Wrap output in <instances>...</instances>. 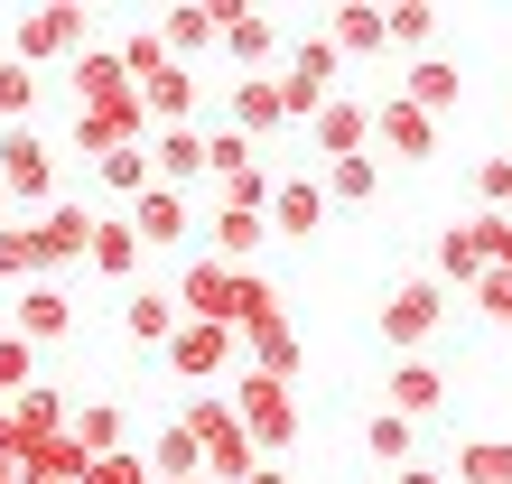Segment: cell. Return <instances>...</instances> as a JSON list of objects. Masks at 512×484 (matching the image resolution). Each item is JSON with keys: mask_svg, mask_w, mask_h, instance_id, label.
Here are the masks:
<instances>
[{"mask_svg": "<svg viewBox=\"0 0 512 484\" xmlns=\"http://www.w3.org/2000/svg\"><path fill=\"white\" fill-rule=\"evenodd\" d=\"M373 149H391V159H438V121L410 112L401 94H382L373 103Z\"/></svg>", "mask_w": 512, "mask_h": 484, "instance_id": "ffe728a7", "label": "cell"}, {"mask_svg": "<svg viewBox=\"0 0 512 484\" xmlns=\"http://www.w3.org/2000/svg\"><path fill=\"white\" fill-rule=\"evenodd\" d=\"M66 94H75V112H103V103L131 94V75H122V56H112V47L84 38V56H66Z\"/></svg>", "mask_w": 512, "mask_h": 484, "instance_id": "e0dca14e", "label": "cell"}, {"mask_svg": "<svg viewBox=\"0 0 512 484\" xmlns=\"http://www.w3.org/2000/svg\"><path fill=\"white\" fill-rule=\"evenodd\" d=\"M28 382H38V345H19L10 326H0V401H19Z\"/></svg>", "mask_w": 512, "mask_h": 484, "instance_id": "b9f144b4", "label": "cell"}, {"mask_svg": "<svg viewBox=\"0 0 512 484\" xmlns=\"http://www.w3.org/2000/svg\"><path fill=\"white\" fill-rule=\"evenodd\" d=\"M94 177H103V196L131 205V196L149 187V140H140V149H112V159H94Z\"/></svg>", "mask_w": 512, "mask_h": 484, "instance_id": "ab89813d", "label": "cell"}, {"mask_svg": "<svg viewBox=\"0 0 512 484\" xmlns=\"http://www.w3.org/2000/svg\"><path fill=\"white\" fill-rule=\"evenodd\" d=\"M112 56H122V75H131V94H140V84L159 75V66H177V56L159 47V19H140V28H122V47H112Z\"/></svg>", "mask_w": 512, "mask_h": 484, "instance_id": "836d02e7", "label": "cell"}, {"mask_svg": "<svg viewBox=\"0 0 512 484\" xmlns=\"http://www.w3.org/2000/svg\"><path fill=\"white\" fill-rule=\"evenodd\" d=\"M438 317H447V289L429 280V270H410V280L382 298V345L391 354H429L438 345Z\"/></svg>", "mask_w": 512, "mask_h": 484, "instance_id": "3957f363", "label": "cell"}, {"mask_svg": "<svg viewBox=\"0 0 512 484\" xmlns=\"http://www.w3.org/2000/svg\"><path fill=\"white\" fill-rule=\"evenodd\" d=\"M84 484H149V466H140V447H131V457H94Z\"/></svg>", "mask_w": 512, "mask_h": 484, "instance_id": "c3c4849f", "label": "cell"}, {"mask_svg": "<svg viewBox=\"0 0 512 484\" xmlns=\"http://www.w3.org/2000/svg\"><path fill=\"white\" fill-rule=\"evenodd\" d=\"M0 233H10V196H0Z\"/></svg>", "mask_w": 512, "mask_h": 484, "instance_id": "f5cc1de1", "label": "cell"}, {"mask_svg": "<svg viewBox=\"0 0 512 484\" xmlns=\"http://www.w3.org/2000/svg\"><path fill=\"white\" fill-rule=\"evenodd\" d=\"M457 484H512V438H466L457 447Z\"/></svg>", "mask_w": 512, "mask_h": 484, "instance_id": "d590c367", "label": "cell"}, {"mask_svg": "<svg viewBox=\"0 0 512 484\" xmlns=\"http://www.w3.org/2000/svg\"><path fill=\"white\" fill-rule=\"evenodd\" d=\"M168 298H177V317H187V326H233V270H224V261H205V252L177 270V289H168Z\"/></svg>", "mask_w": 512, "mask_h": 484, "instance_id": "30bf717a", "label": "cell"}, {"mask_svg": "<svg viewBox=\"0 0 512 484\" xmlns=\"http://www.w3.org/2000/svg\"><path fill=\"white\" fill-rule=\"evenodd\" d=\"M391 484H447V475H438V466H419V457H410V466H391Z\"/></svg>", "mask_w": 512, "mask_h": 484, "instance_id": "681fc988", "label": "cell"}, {"mask_svg": "<svg viewBox=\"0 0 512 484\" xmlns=\"http://www.w3.org/2000/svg\"><path fill=\"white\" fill-rule=\"evenodd\" d=\"M140 140H149V112H140V94L103 103V112H75V149H84V159H112V149H140Z\"/></svg>", "mask_w": 512, "mask_h": 484, "instance_id": "9a60e30c", "label": "cell"}, {"mask_svg": "<svg viewBox=\"0 0 512 484\" xmlns=\"http://www.w3.org/2000/svg\"><path fill=\"white\" fill-rule=\"evenodd\" d=\"M84 270H94V280H140V233H131V215H94Z\"/></svg>", "mask_w": 512, "mask_h": 484, "instance_id": "cb8c5ba5", "label": "cell"}, {"mask_svg": "<svg viewBox=\"0 0 512 484\" xmlns=\"http://www.w3.org/2000/svg\"><path fill=\"white\" fill-rule=\"evenodd\" d=\"M243 484H298V475H289V466H280V457H261V466H252V475H243Z\"/></svg>", "mask_w": 512, "mask_h": 484, "instance_id": "f907efd6", "label": "cell"}, {"mask_svg": "<svg viewBox=\"0 0 512 484\" xmlns=\"http://www.w3.org/2000/svg\"><path fill=\"white\" fill-rule=\"evenodd\" d=\"M0 484H19V466H0Z\"/></svg>", "mask_w": 512, "mask_h": 484, "instance_id": "db71d44e", "label": "cell"}, {"mask_svg": "<svg viewBox=\"0 0 512 484\" xmlns=\"http://www.w3.org/2000/svg\"><path fill=\"white\" fill-rule=\"evenodd\" d=\"M140 112H149V131H196L205 121V75L196 66H159L140 84Z\"/></svg>", "mask_w": 512, "mask_h": 484, "instance_id": "ba28073f", "label": "cell"}, {"mask_svg": "<svg viewBox=\"0 0 512 484\" xmlns=\"http://www.w3.org/2000/svg\"><path fill=\"white\" fill-rule=\"evenodd\" d=\"M336 75H345V56L326 47L317 28H308V38H289V75H280L289 94H317V103H326V94H336Z\"/></svg>", "mask_w": 512, "mask_h": 484, "instance_id": "484cf974", "label": "cell"}, {"mask_svg": "<svg viewBox=\"0 0 512 484\" xmlns=\"http://www.w3.org/2000/svg\"><path fill=\"white\" fill-rule=\"evenodd\" d=\"M475 215H512V159H475Z\"/></svg>", "mask_w": 512, "mask_h": 484, "instance_id": "60d3db41", "label": "cell"}, {"mask_svg": "<svg viewBox=\"0 0 512 484\" xmlns=\"http://www.w3.org/2000/svg\"><path fill=\"white\" fill-rule=\"evenodd\" d=\"M122 336H131V345H168V336H177V298H168V289H131V298H122Z\"/></svg>", "mask_w": 512, "mask_h": 484, "instance_id": "f1b7e54d", "label": "cell"}, {"mask_svg": "<svg viewBox=\"0 0 512 484\" xmlns=\"http://www.w3.org/2000/svg\"><path fill=\"white\" fill-rule=\"evenodd\" d=\"M0 410H10V429H19V457H28L38 438H56V429H66V391H56V382H28L19 401H0Z\"/></svg>", "mask_w": 512, "mask_h": 484, "instance_id": "d4e9b609", "label": "cell"}, {"mask_svg": "<svg viewBox=\"0 0 512 484\" xmlns=\"http://www.w3.org/2000/svg\"><path fill=\"white\" fill-rule=\"evenodd\" d=\"M243 75H270V56H280V19L270 10H224V38H215Z\"/></svg>", "mask_w": 512, "mask_h": 484, "instance_id": "603a6c76", "label": "cell"}, {"mask_svg": "<svg viewBox=\"0 0 512 484\" xmlns=\"http://www.w3.org/2000/svg\"><path fill=\"white\" fill-rule=\"evenodd\" d=\"M224 401H233V419H243L252 457H289V438H298V391H289V382H270V373H233V382H224Z\"/></svg>", "mask_w": 512, "mask_h": 484, "instance_id": "7a4b0ae2", "label": "cell"}, {"mask_svg": "<svg viewBox=\"0 0 512 484\" xmlns=\"http://www.w3.org/2000/svg\"><path fill=\"white\" fill-rule=\"evenodd\" d=\"M475 252H485V270H512V215H466Z\"/></svg>", "mask_w": 512, "mask_h": 484, "instance_id": "f6af8a7d", "label": "cell"}, {"mask_svg": "<svg viewBox=\"0 0 512 484\" xmlns=\"http://www.w3.org/2000/svg\"><path fill=\"white\" fill-rule=\"evenodd\" d=\"M196 233H215V252H205V261H224V270H252L261 242H270L261 215H224V205H215V224H196Z\"/></svg>", "mask_w": 512, "mask_h": 484, "instance_id": "4316f807", "label": "cell"}, {"mask_svg": "<svg viewBox=\"0 0 512 484\" xmlns=\"http://www.w3.org/2000/svg\"><path fill=\"white\" fill-rule=\"evenodd\" d=\"M233 168H252V140L224 131V121H205V177H233Z\"/></svg>", "mask_w": 512, "mask_h": 484, "instance_id": "7bdbcfd3", "label": "cell"}, {"mask_svg": "<svg viewBox=\"0 0 512 484\" xmlns=\"http://www.w3.org/2000/svg\"><path fill=\"white\" fill-rule=\"evenodd\" d=\"M0 196L10 205H56V140L38 131V121L0 131Z\"/></svg>", "mask_w": 512, "mask_h": 484, "instance_id": "277c9868", "label": "cell"}, {"mask_svg": "<svg viewBox=\"0 0 512 484\" xmlns=\"http://www.w3.org/2000/svg\"><path fill=\"white\" fill-rule=\"evenodd\" d=\"M140 466H149V475H205V457H196V438L177 429V419H168L159 438H149V457H140Z\"/></svg>", "mask_w": 512, "mask_h": 484, "instance_id": "f35d334b", "label": "cell"}, {"mask_svg": "<svg viewBox=\"0 0 512 484\" xmlns=\"http://www.w3.org/2000/svg\"><path fill=\"white\" fill-rule=\"evenodd\" d=\"M261 224H270V233H289V242H308V233L326 224V187H317V168H289L280 187H270Z\"/></svg>", "mask_w": 512, "mask_h": 484, "instance_id": "5bb4252c", "label": "cell"}, {"mask_svg": "<svg viewBox=\"0 0 512 484\" xmlns=\"http://www.w3.org/2000/svg\"><path fill=\"white\" fill-rule=\"evenodd\" d=\"M243 373H270V382H298V363H308V345H298V326L289 317H261V326H243Z\"/></svg>", "mask_w": 512, "mask_h": 484, "instance_id": "2e32d148", "label": "cell"}, {"mask_svg": "<svg viewBox=\"0 0 512 484\" xmlns=\"http://www.w3.org/2000/svg\"><path fill=\"white\" fill-rule=\"evenodd\" d=\"M364 457H382V466H410V457H419V419H401V410H373V419H364Z\"/></svg>", "mask_w": 512, "mask_h": 484, "instance_id": "1f68e13d", "label": "cell"}, {"mask_svg": "<svg viewBox=\"0 0 512 484\" xmlns=\"http://www.w3.org/2000/svg\"><path fill=\"white\" fill-rule=\"evenodd\" d=\"M177 429L196 438V457H205V484H243L261 457H252V438H243V419H233L224 391H187L177 401Z\"/></svg>", "mask_w": 512, "mask_h": 484, "instance_id": "6da1fadb", "label": "cell"}, {"mask_svg": "<svg viewBox=\"0 0 512 484\" xmlns=\"http://www.w3.org/2000/svg\"><path fill=\"white\" fill-rule=\"evenodd\" d=\"M149 484H205V475H149Z\"/></svg>", "mask_w": 512, "mask_h": 484, "instance_id": "816d5d0a", "label": "cell"}, {"mask_svg": "<svg viewBox=\"0 0 512 484\" xmlns=\"http://www.w3.org/2000/svg\"><path fill=\"white\" fill-rule=\"evenodd\" d=\"M401 103L410 112H429V121H447L466 103V75H457V56H410V75H401Z\"/></svg>", "mask_w": 512, "mask_h": 484, "instance_id": "ac0fdd59", "label": "cell"}, {"mask_svg": "<svg viewBox=\"0 0 512 484\" xmlns=\"http://www.w3.org/2000/svg\"><path fill=\"white\" fill-rule=\"evenodd\" d=\"M10 336H19V345H56V336H75V298L56 289V280H19Z\"/></svg>", "mask_w": 512, "mask_h": 484, "instance_id": "7c38bea8", "label": "cell"}, {"mask_svg": "<svg viewBox=\"0 0 512 484\" xmlns=\"http://www.w3.org/2000/svg\"><path fill=\"white\" fill-rule=\"evenodd\" d=\"M261 317H289L280 289H270L261 270H233V336H243V326H261Z\"/></svg>", "mask_w": 512, "mask_h": 484, "instance_id": "74e56055", "label": "cell"}, {"mask_svg": "<svg viewBox=\"0 0 512 484\" xmlns=\"http://www.w3.org/2000/svg\"><path fill=\"white\" fill-rule=\"evenodd\" d=\"M28 112H38V66H19V56H0V131H19Z\"/></svg>", "mask_w": 512, "mask_h": 484, "instance_id": "8d00e7d4", "label": "cell"}, {"mask_svg": "<svg viewBox=\"0 0 512 484\" xmlns=\"http://www.w3.org/2000/svg\"><path fill=\"white\" fill-rule=\"evenodd\" d=\"M0 280H38V252H28V224L0 233Z\"/></svg>", "mask_w": 512, "mask_h": 484, "instance_id": "7dc6e473", "label": "cell"}, {"mask_svg": "<svg viewBox=\"0 0 512 484\" xmlns=\"http://www.w3.org/2000/svg\"><path fill=\"white\" fill-rule=\"evenodd\" d=\"M122 215H131V233H140V252H177V242L196 233V205L177 196V187H140Z\"/></svg>", "mask_w": 512, "mask_h": 484, "instance_id": "8fae6325", "label": "cell"}, {"mask_svg": "<svg viewBox=\"0 0 512 484\" xmlns=\"http://www.w3.org/2000/svg\"><path fill=\"white\" fill-rule=\"evenodd\" d=\"M280 75H233L224 84V131H243V140H261V131H280Z\"/></svg>", "mask_w": 512, "mask_h": 484, "instance_id": "d6986e66", "label": "cell"}, {"mask_svg": "<svg viewBox=\"0 0 512 484\" xmlns=\"http://www.w3.org/2000/svg\"><path fill=\"white\" fill-rule=\"evenodd\" d=\"M66 438L84 447V457H131V419H122V401H66Z\"/></svg>", "mask_w": 512, "mask_h": 484, "instance_id": "7402d4cb", "label": "cell"}, {"mask_svg": "<svg viewBox=\"0 0 512 484\" xmlns=\"http://www.w3.org/2000/svg\"><path fill=\"white\" fill-rule=\"evenodd\" d=\"M215 38H224V10H168V19H159V47L177 56V66H187V56H205Z\"/></svg>", "mask_w": 512, "mask_h": 484, "instance_id": "f546056e", "label": "cell"}, {"mask_svg": "<svg viewBox=\"0 0 512 484\" xmlns=\"http://www.w3.org/2000/svg\"><path fill=\"white\" fill-rule=\"evenodd\" d=\"M317 187H326V205H373L382 196V159H373V149H364V159H326Z\"/></svg>", "mask_w": 512, "mask_h": 484, "instance_id": "83f0119b", "label": "cell"}, {"mask_svg": "<svg viewBox=\"0 0 512 484\" xmlns=\"http://www.w3.org/2000/svg\"><path fill=\"white\" fill-rule=\"evenodd\" d=\"M196 177H205V121H196V131H149V187L187 196Z\"/></svg>", "mask_w": 512, "mask_h": 484, "instance_id": "44dd1931", "label": "cell"}, {"mask_svg": "<svg viewBox=\"0 0 512 484\" xmlns=\"http://www.w3.org/2000/svg\"><path fill=\"white\" fill-rule=\"evenodd\" d=\"M336 56H373L382 47V10H326V28H317Z\"/></svg>", "mask_w": 512, "mask_h": 484, "instance_id": "e575fe53", "label": "cell"}, {"mask_svg": "<svg viewBox=\"0 0 512 484\" xmlns=\"http://www.w3.org/2000/svg\"><path fill=\"white\" fill-rule=\"evenodd\" d=\"M308 149H317V159H364V149H373V103L364 94H326L317 121H308Z\"/></svg>", "mask_w": 512, "mask_h": 484, "instance_id": "52a82bcc", "label": "cell"}, {"mask_svg": "<svg viewBox=\"0 0 512 484\" xmlns=\"http://www.w3.org/2000/svg\"><path fill=\"white\" fill-rule=\"evenodd\" d=\"M429 280H438V289H475V280H485V252H475V233H466V224H447V233H438V270H429Z\"/></svg>", "mask_w": 512, "mask_h": 484, "instance_id": "4dcf8cb0", "label": "cell"}, {"mask_svg": "<svg viewBox=\"0 0 512 484\" xmlns=\"http://www.w3.org/2000/svg\"><path fill=\"white\" fill-rule=\"evenodd\" d=\"M382 410H401V419H438L447 410V382H438V354H401L382 373Z\"/></svg>", "mask_w": 512, "mask_h": 484, "instance_id": "4fadbf2b", "label": "cell"}, {"mask_svg": "<svg viewBox=\"0 0 512 484\" xmlns=\"http://www.w3.org/2000/svg\"><path fill=\"white\" fill-rule=\"evenodd\" d=\"M466 298H475V308H485L494 326H512V270H485V280H475Z\"/></svg>", "mask_w": 512, "mask_h": 484, "instance_id": "bcb514c9", "label": "cell"}, {"mask_svg": "<svg viewBox=\"0 0 512 484\" xmlns=\"http://www.w3.org/2000/svg\"><path fill=\"white\" fill-rule=\"evenodd\" d=\"M382 47H401V56H438V10H419V0L382 10Z\"/></svg>", "mask_w": 512, "mask_h": 484, "instance_id": "d6a6232c", "label": "cell"}, {"mask_svg": "<svg viewBox=\"0 0 512 484\" xmlns=\"http://www.w3.org/2000/svg\"><path fill=\"white\" fill-rule=\"evenodd\" d=\"M84 242H94V205H47L38 224H28V252H38V280H56V270H75L84 261Z\"/></svg>", "mask_w": 512, "mask_h": 484, "instance_id": "8992f818", "label": "cell"}, {"mask_svg": "<svg viewBox=\"0 0 512 484\" xmlns=\"http://www.w3.org/2000/svg\"><path fill=\"white\" fill-rule=\"evenodd\" d=\"M270 187H280L270 168H233V177H224V215H261V205H270Z\"/></svg>", "mask_w": 512, "mask_h": 484, "instance_id": "ee69618b", "label": "cell"}, {"mask_svg": "<svg viewBox=\"0 0 512 484\" xmlns=\"http://www.w3.org/2000/svg\"><path fill=\"white\" fill-rule=\"evenodd\" d=\"M159 354H168V373H177V382H196V391H205L243 345H233V326H187V317H177V336H168Z\"/></svg>", "mask_w": 512, "mask_h": 484, "instance_id": "9c48e42d", "label": "cell"}, {"mask_svg": "<svg viewBox=\"0 0 512 484\" xmlns=\"http://www.w3.org/2000/svg\"><path fill=\"white\" fill-rule=\"evenodd\" d=\"M84 28H94V19H84L75 0L19 10V19H10V56H19V66H47V56H84Z\"/></svg>", "mask_w": 512, "mask_h": 484, "instance_id": "5b68a950", "label": "cell"}]
</instances>
